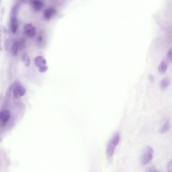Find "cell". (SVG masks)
<instances>
[{"label":"cell","mask_w":172,"mask_h":172,"mask_svg":"<svg viewBox=\"0 0 172 172\" xmlns=\"http://www.w3.org/2000/svg\"><path fill=\"white\" fill-rule=\"evenodd\" d=\"M120 134L118 133H115L109 142L106 150L107 156L110 158L113 156L115 148L120 141Z\"/></svg>","instance_id":"1"},{"label":"cell","mask_w":172,"mask_h":172,"mask_svg":"<svg viewBox=\"0 0 172 172\" xmlns=\"http://www.w3.org/2000/svg\"><path fill=\"white\" fill-rule=\"evenodd\" d=\"M11 87L13 95L16 98L22 97L26 93V88L19 81H16L13 83L11 85Z\"/></svg>","instance_id":"2"},{"label":"cell","mask_w":172,"mask_h":172,"mask_svg":"<svg viewBox=\"0 0 172 172\" xmlns=\"http://www.w3.org/2000/svg\"><path fill=\"white\" fill-rule=\"evenodd\" d=\"M153 150L150 146L145 147L142 153L141 158V163L142 165H146L150 163L153 157Z\"/></svg>","instance_id":"3"},{"label":"cell","mask_w":172,"mask_h":172,"mask_svg":"<svg viewBox=\"0 0 172 172\" xmlns=\"http://www.w3.org/2000/svg\"><path fill=\"white\" fill-rule=\"evenodd\" d=\"M23 34L28 38H32L36 34V28L31 23L25 24L23 27Z\"/></svg>","instance_id":"4"},{"label":"cell","mask_w":172,"mask_h":172,"mask_svg":"<svg viewBox=\"0 0 172 172\" xmlns=\"http://www.w3.org/2000/svg\"><path fill=\"white\" fill-rule=\"evenodd\" d=\"M11 116L10 112L6 109L0 110V123L4 125L9 120Z\"/></svg>","instance_id":"5"},{"label":"cell","mask_w":172,"mask_h":172,"mask_svg":"<svg viewBox=\"0 0 172 172\" xmlns=\"http://www.w3.org/2000/svg\"><path fill=\"white\" fill-rule=\"evenodd\" d=\"M31 3L32 8L36 12L40 11L44 7V3L41 0H32Z\"/></svg>","instance_id":"6"},{"label":"cell","mask_w":172,"mask_h":172,"mask_svg":"<svg viewBox=\"0 0 172 172\" xmlns=\"http://www.w3.org/2000/svg\"><path fill=\"white\" fill-rule=\"evenodd\" d=\"M34 61L36 66L38 68L47 65V61L42 56H37L35 58Z\"/></svg>","instance_id":"7"},{"label":"cell","mask_w":172,"mask_h":172,"mask_svg":"<svg viewBox=\"0 0 172 172\" xmlns=\"http://www.w3.org/2000/svg\"><path fill=\"white\" fill-rule=\"evenodd\" d=\"M57 11L54 8H51L47 9L45 10L44 13V18L47 20H49L54 16L56 13Z\"/></svg>","instance_id":"8"},{"label":"cell","mask_w":172,"mask_h":172,"mask_svg":"<svg viewBox=\"0 0 172 172\" xmlns=\"http://www.w3.org/2000/svg\"><path fill=\"white\" fill-rule=\"evenodd\" d=\"M11 20V29L13 34H15L19 27V22L17 18L10 19Z\"/></svg>","instance_id":"9"},{"label":"cell","mask_w":172,"mask_h":172,"mask_svg":"<svg viewBox=\"0 0 172 172\" xmlns=\"http://www.w3.org/2000/svg\"><path fill=\"white\" fill-rule=\"evenodd\" d=\"M171 83V79L168 77H165L161 81L160 84V87L161 90H165L169 86Z\"/></svg>","instance_id":"10"},{"label":"cell","mask_w":172,"mask_h":172,"mask_svg":"<svg viewBox=\"0 0 172 172\" xmlns=\"http://www.w3.org/2000/svg\"><path fill=\"white\" fill-rule=\"evenodd\" d=\"M167 65L166 62L164 61L161 62L158 67V71L159 73L162 75L165 74L166 72Z\"/></svg>","instance_id":"11"},{"label":"cell","mask_w":172,"mask_h":172,"mask_svg":"<svg viewBox=\"0 0 172 172\" xmlns=\"http://www.w3.org/2000/svg\"><path fill=\"white\" fill-rule=\"evenodd\" d=\"M170 121L169 119H168L165 122L163 126L160 129V133L161 134H163L166 133V132L170 130Z\"/></svg>","instance_id":"12"},{"label":"cell","mask_w":172,"mask_h":172,"mask_svg":"<svg viewBox=\"0 0 172 172\" xmlns=\"http://www.w3.org/2000/svg\"><path fill=\"white\" fill-rule=\"evenodd\" d=\"M19 49L18 41L15 42L13 45L12 49V54L13 57L17 56Z\"/></svg>","instance_id":"13"},{"label":"cell","mask_w":172,"mask_h":172,"mask_svg":"<svg viewBox=\"0 0 172 172\" xmlns=\"http://www.w3.org/2000/svg\"><path fill=\"white\" fill-rule=\"evenodd\" d=\"M18 7L17 6H15L13 8L10 14V19L16 18L18 14Z\"/></svg>","instance_id":"14"},{"label":"cell","mask_w":172,"mask_h":172,"mask_svg":"<svg viewBox=\"0 0 172 172\" xmlns=\"http://www.w3.org/2000/svg\"><path fill=\"white\" fill-rule=\"evenodd\" d=\"M18 42L19 49H24L26 45V41L25 39L22 38Z\"/></svg>","instance_id":"15"},{"label":"cell","mask_w":172,"mask_h":172,"mask_svg":"<svg viewBox=\"0 0 172 172\" xmlns=\"http://www.w3.org/2000/svg\"><path fill=\"white\" fill-rule=\"evenodd\" d=\"M48 67L47 65L38 68V70L40 72L44 73L48 70Z\"/></svg>","instance_id":"16"},{"label":"cell","mask_w":172,"mask_h":172,"mask_svg":"<svg viewBox=\"0 0 172 172\" xmlns=\"http://www.w3.org/2000/svg\"><path fill=\"white\" fill-rule=\"evenodd\" d=\"M172 49L170 48L169 50L167 53V58L171 62L172 61Z\"/></svg>","instance_id":"17"},{"label":"cell","mask_w":172,"mask_h":172,"mask_svg":"<svg viewBox=\"0 0 172 172\" xmlns=\"http://www.w3.org/2000/svg\"><path fill=\"white\" fill-rule=\"evenodd\" d=\"M147 172H156L158 171L156 168L153 165H151L148 169Z\"/></svg>","instance_id":"18"},{"label":"cell","mask_w":172,"mask_h":172,"mask_svg":"<svg viewBox=\"0 0 172 172\" xmlns=\"http://www.w3.org/2000/svg\"><path fill=\"white\" fill-rule=\"evenodd\" d=\"M24 63H25V66L26 67H29V66L31 64V60L30 58L29 57V56H28V57L27 59H26V60Z\"/></svg>","instance_id":"19"},{"label":"cell","mask_w":172,"mask_h":172,"mask_svg":"<svg viewBox=\"0 0 172 172\" xmlns=\"http://www.w3.org/2000/svg\"><path fill=\"white\" fill-rule=\"evenodd\" d=\"M28 55L27 52H24V53L23 54L22 56V59L24 63L26 60V59L28 57Z\"/></svg>","instance_id":"20"},{"label":"cell","mask_w":172,"mask_h":172,"mask_svg":"<svg viewBox=\"0 0 172 172\" xmlns=\"http://www.w3.org/2000/svg\"><path fill=\"white\" fill-rule=\"evenodd\" d=\"M168 171L171 172L172 171V161L171 160L169 163L168 165Z\"/></svg>","instance_id":"21"},{"label":"cell","mask_w":172,"mask_h":172,"mask_svg":"<svg viewBox=\"0 0 172 172\" xmlns=\"http://www.w3.org/2000/svg\"><path fill=\"white\" fill-rule=\"evenodd\" d=\"M149 80L152 83H153L154 82V78L152 75H149Z\"/></svg>","instance_id":"22"},{"label":"cell","mask_w":172,"mask_h":172,"mask_svg":"<svg viewBox=\"0 0 172 172\" xmlns=\"http://www.w3.org/2000/svg\"><path fill=\"white\" fill-rule=\"evenodd\" d=\"M1 137H0V142H1Z\"/></svg>","instance_id":"23"},{"label":"cell","mask_w":172,"mask_h":172,"mask_svg":"<svg viewBox=\"0 0 172 172\" xmlns=\"http://www.w3.org/2000/svg\"><path fill=\"white\" fill-rule=\"evenodd\" d=\"M1 1H0V5H1Z\"/></svg>","instance_id":"24"}]
</instances>
